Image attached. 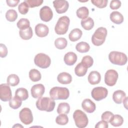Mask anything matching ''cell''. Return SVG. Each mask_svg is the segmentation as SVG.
I'll return each mask as SVG.
<instances>
[{
    "instance_id": "obj_42",
    "label": "cell",
    "mask_w": 128,
    "mask_h": 128,
    "mask_svg": "<svg viewBox=\"0 0 128 128\" xmlns=\"http://www.w3.org/2000/svg\"><path fill=\"white\" fill-rule=\"evenodd\" d=\"M24 2L30 8L38 6L43 2L42 0H26Z\"/></svg>"
},
{
    "instance_id": "obj_12",
    "label": "cell",
    "mask_w": 128,
    "mask_h": 128,
    "mask_svg": "<svg viewBox=\"0 0 128 128\" xmlns=\"http://www.w3.org/2000/svg\"><path fill=\"white\" fill-rule=\"evenodd\" d=\"M40 16L44 22H48L50 21L53 16V12L51 8L48 6H44L40 11Z\"/></svg>"
},
{
    "instance_id": "obj_19",
    "label": "cell",
    "mask_w": 128,
    "mask_h": 128,
    "mask_svg": "<svg viewBox=\"0 0 128 128\" xmlns=\"http://www.w3.org/2000/svg\"><path fill=\"white\" fill-rule=\"evenodd\" d=\"M101 80L100 74L97 71L91 72L88 76V81L91 84L94 85L98 84Z\"/></svg>"
},
{
    "instance_id": "obj_20",
    "label": "cell",
    "mask_w": 128,
    "mask_h": 128,
    "mask_svg": "<svg viewBox=\"0 0 128 128\" xmlns=\"http://www.w3.org/2000/svg\"><path fill=\"white\" fill-rule=\"evenodd\" d=\"M126 97V93L122 90H116L112 94V99L114 101L118 104H120Z\"/></svg>"
},
{
    "instance_id": "obj_43",
    "label": "cell",
    "mask_w": 128,
    "mask_h": 128,
    "mask_svg": "<svg viewBox=\"0 0 128 128\" xmlns=\"http://www.w3.org/2000/svg\"><path fill=\"white\" fill-rule=\"evenodd\" d=\"M110 8L112 10H117L121 6V2L118 0H112L110 4Z\"/></svg>"
},
{
    "instance_id": "obj_24",
    "label": "cell",
    "mask_w": 128,
    "mask_h": 128,
    "mask_svg": "<svg viewBox=\"0 0 128 128\" xmlns=\"http://www.w3.org/2000/svg\"><path fill=\"white\" fill-rule=\"evenodd\" d=\"M88 68L82 62H80L74 68V72L77 76H83L86 74Z\"/></svg>"
},
{
    "instance_id": "obj_13",
    "label": "cell",
    "mask_w": 128,
    "mask_h": 128,
    "mask_svg": "<svg viewBox=\"0 0 128 128\" xmlns=\"http://www.w3.org/2000/svg\"><path fill=\"white\" fill-rule=\"evenodd\" d=\"M53 4L56 12L58 14H63L66 12L69 6L68 2L65 0H54L53 2Z\"/></svg>"
},
{
    "instance_id": "obj_5",
    "label": "cell",
    "mask_w": 128,
    "mask_h": 128,
    "mask_svg": "<svg viewBox=\"0 0 128 128\" xmlns=\"http://www.w3.org/2000/svg\"><path fill=\"white\" fill-rule=\"evenodd\" d=\"M108 59L112 64L119 66L124 65L128 60L127 56L126 54L116 51L111 52L109 54Z\"/></svg>"
},
{
    "instance_id": "obj_41",
    "label": "cell",
    "mask_w": 128,
    "mask_h": 128,
    "mask_svg": "<svg viewBox=\"0 0 128 128\" xmlns=\"http://www.w3.org/2000/svg\"><path fill=\"white\" fill-rule=\"evenodd\" d=\"M114 116V114L112 112L110 111H106L102 114L101 118L102 120L108 123L110 122Z\"/></svg>"
},
{
    "instance_id": "obj_39",
    "label": "cell",
    "mask_w": 128,
    "mask_h": 128,
    "mask_svg": "<svg viewBox=\"0 0 128 128\" xmlns=\"http://www.w3.org/2000/svg\"><path fill=\"white\" fill-rule=\"evenodd\" d=\"M91 2L96 7L102 8L106 6L108 1L107 0H92Z\"/></svg>"
},
{
    "instance_id": "obj_23",
    "label": "cell",
    "mask_w": 128,
    "mask_h": 128,
    "mask_svg": "<svg viewBox=\"0 0 128 128\" xmlns=\"http://www.w3.org/2000/svg\"><path fill=\"white\" fill-rule=\"evenodd\" d=\"M15 96L21 100H25L28 97V92L24 88H18L15 92Z\"/></svg>"
},
{
    "instance_id": "obj_27",
    "label": "cell",
    "mask_w": 128,
    "mask_h": 128,
    "mask_svg": "<svg viewBox=\"0 0 128 128\" xmlns=\"http://www.w3.org/2000/svg\"><path fill=\"white\" fill-rule=\"evenodd\" d=\"M76 50L81 53L87 52L90 49V45L86 42H81L76 44Z\"/></svg>"
},
{
    "instance_id": "obj_46",
    "label": "cell",
    "mask_w": 128,
    "mask_h": 128,
    "mask_svg": "<svg viewBox=\"0 0 128 128\" xmlns=\"http://www.w3.org/2000/svg\"><path fill=\"white\" fill-rule=\"evenodd\" d=\"M108 124L107 122L103 121V120H102V121H100L99 122H98L96 124V125L95 126V128H108Z\"/></svg>"
},
{
    "instance_id": "obj_25",
    "label": "cell",
    "mask_w": 128,
    "mask_h": 128,
    "mask_svg": "<svg viewBox=\"0 0 128 128\" xmlns=\"http://www.w3.org/2000/svg\"><path fill=\"white\" fill-rule=\"evenodd\" d=\"M19 34L20 38L23 40H28L31 38L33 34L32 28L30 27L24 30H20Z\"/></svg>"
},
{
    "instance_id": "obj_30",
    "label": "cell",
    "mask_w": 128,
    "mask_h": 128,
    "mask_svg": "<svg viewBox=\"0 0 128 128\" xmlns=\"http://www.w3.org/2000/svg\"><path fill=\"white\" fill-rule=\"evenodd\" d=\"M29 77L30 79L34 82L39 81L42 78L40 72L36 69H32L29 72Z\"/></svg>"
},
{
    "instance_id": "obj_16",
    "label": "cell",
    "mask_w": 128,
    "mask_h": 128,
    "mask_svg": "<svg viewBox=\"0 0 128 128\" xmlns=\"http://www.w3.org/2000/svg\"><path fill=\"white\" fill-rule=\"evenodd\" d=\"M82 106L83 110L88 113H92L96 110L95 104L90 99L86 98L84 99L82 103Z\"/></svg>"
},
{
    "instance_id": "obj_31",
    "label": "cell",
    "mask_w": 128,
    "mask_h": 128,
    "mask_svg": "<svg viewBox=\"0 0 128 128\" xmlns=\"http://www.w3.org/2000/svg\"><path fill=\"white\" fill-rule=\"evenodd\" d=\"M68 44L67 40L64 38H58L54 41V46L58 49L62 50L66 48Z\"/></svg>"
},
{
    "instance_id": "obj_38",
    "label": "cell",
    "mask_w": 128,
    "mask_h": 128,
    "mask_svg": "<svg viewBox=\"0 0 128 128\" xmlns=\"http://www.w3.org/2000/svg\"><path fill=\"white\" fill-rule=\"evenodd\" d=\"M81 62L86 68H89L92 66L94 63V60L90 56H86L82 58Z\"/></svg>"
},
{
    "instance_id": "obj_10",
    "label": "cell",
    "mask_w": 128,
    "mask_h": 128,
    "mask_svg": "<svg viewBox=\"0 0 128 128\" xmlns=\"http://www.w3.org/2000/svg\"><path fill=\"white\" fill-rule=\"evenodd\" d=\"M118 73L114 70H109L104 75V82L108 86H112L116 84L118 78Z\"/></svg>"
},
{
    "instance_id": "obj_34",
    "label": "cell",
    "mask_w": 128,
    "mask_h": 128,
    "mask_svg": "<svg viewBox=\"0 0 128 128\" xmlns=\"http://www.w3.org/2000/svg\"><path fill=\"white\" fill-rule=\"evenodd\" d=\"M16 25L20 30H24L30 27V22L28 19L22 18L18 21Z\"/></svg>"
},
{
    "instance_id": "obj_32",
    "label": "cell",
    "mask_w": 128,
    "mask_h": 128,
    "mask_svg": "<svg viewBox=\"0 0 128 128\" xmlns=\"http://www.w3.org/2000/svg\"><path fill=\"white\" fill-rule=\"evenodd\" d=\"M20 82L18 76L15 74H10L7 78V83L10 86H17Z\"/></svg>"
},
{
    "instance_id": "obj_29",
    "label": "cell",
    "mask_w": 128,
    "mask_h": 128,
    "mask_svg": "<svg viewBox=\"0 0 128 128\" xmlns=\"http://www.w3.org/2000/svg\"><path fill=\"white\" fill-rule=\"evenodd\" d=\"M77 16L82 20L86 19L88 16L89 11L86 6H82L78 8L76 12Z\"/></svg>"
},
{
    "instance_id": "obj_14",
    "label": "cell",
    "mask_w": 128,
    "mask_h": 128,
    "mask_svg": "<svg viewBox=\"0 0 128 128\" xmlns=\"http://www.w3.org/2000/svg\"><path fill=\"white\" fill-rule=\"evenodd\" d=\"M30 91L31 94L34 98H39L44 94L45 88L42 84H36L32 86Z\"/></svg>"
},
{
    "instance_id": "obj_44",
    "label": "cell",
    "mask_w": 128,
    "mask_h": 128,
    "mask_svg": "<svg viewBox=\"0 0 128 128\" xmlns=\"http://www.w3.org/2000/svg\"><path fill=\"white\" fill-rule=\"evenodd\" d=\"M8 54V50L6 46L0 44V56L1 58H5Z\"/></svg>"
},
{
    "instance_id": "obj_7",
    "label": "cell",
    "mask_w": 128,
    "mask_h": 128,
    "mask_svg": "<svg viewBox=\"0 0 128 128\" xmlns=\"http://www.w3.org/2000/svg\"><path fill=\"white\" fill-rule=\"evenodd\" d=\"M34 62L35 64L40 68H46L50 65L51 60L48 55L43 53H39L35 56Z\"/></svg>"
},
{
    "instance_id": "obj_26",
    "label": "cell",
    "mask_w": 128,
    "mask_h": 128,
    "mask_svg": "<svg viewBox=\"0 0 128 128\" xmlns=\"http://www.w3.org/2000/svg\"><path fill=\"white\" fill-rule=\"evenodd\" d=\"M81 25L84 30H90L94 26V22L91 18L88 17L86 19L82 20Z\"/></svg>"
},
{
    "instance_id": "obj_40",
    "label": "cell",
    "mask_w": 128,
    "mask_h": 128,
    "mask_svg": "<svg viewBox=\"0 0 128 128\" xmlns=\"http://www.w3.org/2000/svg\"><path fill=\"white\" fill-rule=\"evenodd\" d=\"M19 12L22 14H26L28 11L29 6L24 1L20 3L18 7Z\"/></svg>"
},
{
    "instance_id": "obj_1",
    "label": "cell",
    "mask_w": 128,
    "mask_h": 128,
    "mask_svg": "<svg viewBox=\"0 0 128 128\" xmlns=\"http://www.w3.org/2000/svg\"><path fill=\"white\" fill-rule=\"evenodd\" d=\"M56 105L54 100L48 97H40L36 102V106L40 110L50 112L52 111Z\"/></svg>"
},
{
    "instance_id": "obj_3",
    "label": "cell",
    "mask_w": 128,
    "mask_h": 128,
    "mask_svg": "<svg viewBox=\"0 0 128 128\" xmlns=\"http://www.w3.org/2000/svg\"><path fill=\"white\" fill-rule=\"evenodd\" d=\"M107 32V30L104 27L98 28L92 36V43L96 46H100L102 44L105 42Z\"/></svg>"
},
{
    "instance_id": "obj_18",
    "label": "cell",
    "mask_w": 128,
    "mask_h": 128,
    "mask_svg": "<svg viewBox=\"0 0 128 128\" xmlns=\"http://www.w3.org/2000/svg\"><path fill=\"white\" fill-rule=\"evenodd\" d=\"M77 58L78 57L76 54L73 52H68L64 55V60L66 65L72 66L76 63L77 60Z\"/></svg>"
},
{
    "instance_id": "obj_36",
    "label": "cell",
    "mask_w": 128,
    "mask_h": 128,
    "mask_svg": "<svg viewBox=\"0 0 128 128\" xmlns=\"http://www.w3.org/2000/svg\"><path fill=\"white\" fill-rule=\"evenodd\" d=\"M22 104V100L14 96L9 102V106L13 109H17L19 108Z\"/></svg>"
},
{
    "instance_id": "obj_4",
    "label": "cell",
    "mask_w": 128,
    "mask_h": 128,
    "mask_svg": "<svg viewBox=\"0 0 128 128\" xmlns=\"http://www.w3.org/2000/svg\"><path fill=\"white\" fill-rule=\"evenodd\" d=\"M70 22V18L67 16L60 18L55 26L54 30L58 34H64L68 30Z\"/></svg>"
},
{
    "instance_id": "obj_28",
    "label": "cell",
    "mask_w": 128,
    "mask_h": 128,
    "mask_svg": "<svg viewBox=\"0 0 128 128\" xmlns=\"http://www.w3.org/2000/svg\"><path fill=\"white\" fill-rule=\"evenodd\" d=\"M70 110V106L69 104L66 102H61L60 103L57 108V112L58 114H68L69 113Z\"/></svg>"
},
{
    "instance_id": "obj_21",
    "label": "cell",
    "mask_w": 128,
    "mask_h": 128,
    "mask_svg": "<svg viewBox=\"0 0 128 128\" xmlns=\"http://www.w3.org/2000/svg\"><path fill=\"white\" fill-rule=\"evenodd\" d=\"M110 19L116 24H120L124 21V16L122 14L118 11L112 12L110 14Z\"/></svg>"
},
{
    "instance_id": "obj_47",
    "label": "cell",
    "mask_w": 128,
    "mask_h": 128,
    "mask_svg": "<svg viewBox=\"0 0 128 128\" xmlns=\"http://www.w3.org/2000/svg\"><path fill=\"white\" fill-rule=\"evenodd\" d=\"M18 124V126H16H16H14L13 127H15V126H16V127H18V126H19V127H23L22 126H21V125H19Z\"/></svg>"
},
{
    "instance_id": "obj_6",
    "label": "cell",
    "mask_w": 128,
    "mask_h": 128,
    "mask_svg": "<svg viewBox=\"0 0 128 128\" xmlns=\"http://www.w3.org/2000/svg\"><path fill=\"white\" fill-rule=\"evenodd\" d=\"M73 118L76 126L79 128H84L87 126L88 120L86 114L82 110H77L73 114Z\"/></svg>"
},
{
    "instance_id": "obj_8",
    "label": "cell",
    "mask_w": 128,
    "mask_h": 128,
    "mask_svg": "<svg viewBox=\"0 0 128 128\" xmlns=\"http://www.w3.org/2000/svg\"><path fill=\"white\" fill-rule=\"evenodd\" d=\"M108 94V90L102 86H98L94 88L91 92L92 96V98L96 100H101L102 99L105 98Z\"/></svg>"
},
{
    "instance_id": "obj_45",
    "label": "cell",
    "mask_w": 128,
    "mask_h": 128,
    "mask_svg": "<svg viewBox=\"0 0 128 128\" xmlns=\"http://www.w3.org/2000/svg\"><path fill=\"white\" fill-rule=\"evenodd\" d=\"M7 4L10 7H15L16 6L18 2H20L19 0H6Z\"/></svg>"
},
{
    "instance_id": "obj_22",
    "label": "cell",
    "mask_w": 128,
    "mask_h": 128,
    "mask_svg": "<svg viewBox=\"0 0 128 128\" xmlns=\"http://www.w3.org/2000/svg\"><path fill=\"white\" fill-rule=\"evenodd\" d=\"M82 34V31L79 28L72 30L68 34V38L70 41L76 42L80 40Z\"/></svg>"
},
{
    "instance_id": "obj_17",
    "label": "cell",
    "mask_w": 128,
    "mask_h": 128,
    "mask_svg": "<svg viewBox=\"0 0 128 128\" xmlns=\"http://www.w3.org/2000/svg\"><path fill=\"white\" fill-rule=\"evenodd\" d=\"M58 81L61 84H70L72 81V77L71 75L67 72H61L58 76Z\"/></svg>"
},
{
    "instance_id": "obj_9",
    "label": "cell",
    "mask_w": 128,
    "mask_h": 128,
    "mask_svg": "<svg viewBox=\"0 0 128 128\" xmlns=\"http://www.w3.org/2000/svg\"><path fill=\"white\" fill-rule=\"evenodd\" d=\"M19 118L21 122L26 125L30 124L33 121L32 112L31 110L28 108H24L20 111Z\"/></svg>"
},
{
    "instance_id": "obj_35",
    "label": "cell",
    "mask_w": 128,
    "mask_h": 128,
    "mask_svg": "<svg viewBox=\"0 0 128 128\" xmlns=\"http://www.w3.org/2000/svg\"><path fill=\"white\" fill-rule=\"evenodd\" d=\"M6 18L9 22H14L18 18L17 12L12 9L8 10L6 14Z\"/></svg>"
},
{
    "instance_id": "obj_2",
    "label": "cell",
    "mask_w": 128,
    "mask_h": 128,
    "mask_svg": "<svg viewBox=\"0 0 128 128\" xmlns=\"http://www.w3.org/2000/svg\"><path fill=\"white\" fill-rule=\"evenodd\" d=\"M50 96L54 100H66L69 97L70 92L66 88L54 86L50 89Z\"/></svg>"
},
{
    "instance_id": "obj_15",
    "label": "cell",
    "mask_w": 128,
    "mask_h": 128,
    "mask_svg": "<svg viewBox=\"0 0 128 128\" xmlns=\"http://www.w3.org/2000/svg\"><path fill=\"white\" fill-rule=\"evenodd\" d=\"M34 30L36 36L40 38L46 36L49 32L48 26L43 24H38L36 25Z\"/></svg>"
},
{
    "instance_id": "obj_37",
    "label": "cell",
    "mask_w": 128,
    "mask_h": 128,
    "mask_svg": "<svg viewBox=\"0 0 128 128\" xmlns=\"http://www.w3.org/2000/svg\"><path fill=\"white\" fill-rule=\"evenodd\" d=\"M56 123L59 125H66L68 122V118L66 114H60L56 119Z\"/></svg>"
},
{
    "instance_id": "obj_11",
    "label": "cell",
    "mask_w": 128,
    "mask_h": 128,
    "mask_svg": "<svg viewBox=\"0 0 128 128\" xmlns=\"http://www.w3.org/2000/svg\"><path fill=\"white\" fill-rule=\"evenodd\" d=\"M10 85L2 84L0 85V98L3 102H8L12 98V94Z\"/></svg>"
},
{
    "instance_id": "obj_33",
    "label": "cell",
    "mask_w": 128,
    "mask_h": 128,
    "mask_svg": "<svg viewBox=\"0 0 128 128\" xmlns=\"http://www.w3.org/2000/svg\"><path fill=\"white\" fill-rule=\"evenodd\" d=\"M124 122L122 117L119 114L114 115L110 122L114 126H119L122 125Z\"/></svg>"
}]
</instances>
